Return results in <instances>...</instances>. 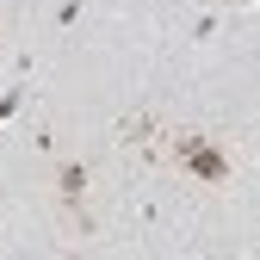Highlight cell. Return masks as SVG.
<instances>
[{"label":"cell","mask_w":260,"mask_h":260,"mask_svg":"<svg viewBox=\"0 0 260 260\" xmlns=\"http://www.w3.org/2000/svg\"><path fill=\"white\" fill-rule=\"evenodd\" d=\"M186 155H192V168H199L205 180H223V161H217L211 149H199V143H186Z\"/></svg>","instance_id":"cell-1"}]
</instances>
